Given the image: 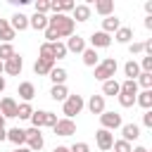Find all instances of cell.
I'll use <instances>...</instances> for the list:
<instances>
[{
    "mask_svg": "<svg viewBox=\"0 0 152 152\" xmlns=\"http://www.w3.org/2000/svg\"><path fill=\"white\" fill-rule=\"evenodd\" d=\"M52 152H69V147H64V145H57Z\"/></svg>",
    "mask_w": 152,
    "mask_h": 152,
    "instance_id": "cell-48",
    "label": "cell"
},
{
    "mask_svg": "<svg viewBox=\"0 0 152 152\" xmlns=\"http://www.w3.org/2000/svg\"><path fill=\"white\" fill-rule=\"evenodd\" d=\"M12 152H31L28 147H17V150H12Z\"/></svg>",
    "mask_w": 152,
    "mask_h": 152,
    "instance_id": "cell-51",
    "label": "cell"
},
{
    "mask_svg": "<svg viewBox=\"0 0 152 152\" xmlns=\"http://www.w3.org/2000/svg\"><path fill=\"white\" fill-rule=\"evenodd\" d=\"M0 40L2 43H12L14 40V31H12L7 19H0Z\"/></svg>",
    "mask_w": 152,
    "mask_h": 152,
    "instance_id": "cell-25",
    "label": "cell"
},
{
    "mask_svg": "<svg viewBox=\"0 0 152 152\" xmlns=\"http://www.w3.org/2000/svg\"><path fill=\"white\" fill-rule=\"evenodd\" d=\"M7 88V81H5V76H0V93Z\"/></svg>",
    "mask_w": 152,
    "mask_h": 152,
    "instance_id": "cell-46",
    "label": "cell"
},
{
    "mask_svg": "<svg viewBox=\"0 0 152 152\" xmlns=\"http://www.w3.org/2000/svg\"><path fill=\"white\" fill-rule=\"evenodd\" d=\"M10 21V26H12V31L17 33V31H26L28 28V17L26 14H21V12H17V14H12V19H7Z\"/></svg>",
    "mask_w": 152,
    "mask_h": 152,
    "instance_id": "cell-14",
    "label": "cell"
},
{
    "mask_svg": "<svg viewBox=\"0 0 152 152\" xmlns=\"http://www.w3.org/2000/svg\"><path fill=\"white\" fill-rule=\"evenodd\" d=\"M0 74H5V64L2 62H0Z\"/></svg>",
    "mask_w": 152,
    "mask_h": 152,
    "instance_id": "cell-53",
    "label": "cell"
},
{
    "mask_svg": "<svg viewBox=\"0 0 152 152\" xmlns=\"http://www.w3.org/2000/svg\"><path fill=\"white\" fill-rule=\"evenodd\" d=\"M104 95H119V81H114V78H109V81H104L102 83V97Z\"/></svg>",
    "mask_w": 152,
    "mask_h": 152,
    "instance_id": "cell-30",
    "label": "cell"
},
{
    "mask_svg": "<svg viewBox=\"0 0 152 152\" xmlns=\"http://www.w3.org/2000/svg\"><path fill=\"white\" fill-rule=\"evenodd\" d=\"M0 116H5V119H14L17 116V102H14V97H0Z\"/></svg>",
    "mask_w": 152,
    "mask_h": 152,
    "instance_id": "cell-10",
    "label": "cell"
},
{
    "mask_svg": "<svg viewBox=\"0 0 152 152\" xmlns=\"http://www.w3.org/2000/svg\"><path fill=\"white\" fill-rule=\"evenodd\" d=\"M7 140L14 142L17 147H24V145H26V131L19 128V126H17V128H10V131H7Z\"/></svg>",
    "mask_w": 152,
    "mask_h": 152,
    "instance_id": "cell-16",
    "label": "cell"
},
{
    "mask_svg": "<svg viewBox=\"0 0 152 152\" xmlns=\"http://www.w3.org/2000/svg\"><path fill=\"white\" fill-rule=\"evenodd\" d=\"M36 12L38 14H48L50 12V0H36Z\"/></svg>",
    "mask_w": 152,
    "mask_h": 152,
    "instance_id": "cell-40",
    "label": "cell"
},
{
    "mask_svg": "<svg viewBox=\"0 0 152 152\" xmlns=\"http://www.w3.org/2000/svg\"><path fill=\"white\" fill-rule=\"evenodd\" d=\"M135 104H140L142 109H152V90H140L135 95Z\"/></svg>",
    "mask_w": 152,
    "mask_h": 152,
    "instance_id": "cell-28",
    "label": "cell"
},
{
    "mask_svg": "<svg viewBox=\"0 0 152 152\" xmlns=\"http://www.w3.org/2000/svg\"><path fill=\"white\" fill-rule=\"evenodd\" d=\"M55 69V59H36V64H33V71L38 74V76H48L50 71Z\"/></svg>",
    "mask_w": 152,
    "mask_h": 152,
    "instance_id": "cell-17",
    "label": "cell"
},
{
    "mask_svg": "<svg viewBox=\"0 0 152 152\" xmlns=\"http://www.w3.org/2000/svg\"><path fill=\"white\" fill-rule=\"evenodd\" d=\"M71 12H74V17H71V19H74V24H76V21H81V24H83V21H88V19H90V7H88V5H76Z\"/></svg>",
    "mask_w": 152,
    "mask_h": 152,
    "instance_id": "cell-21",
    "label": "cell"
},
{
    "mask_svg": "<svg viewBox=\"0 0 152 152\" xmlns=\"http://www.w3.org/2000/svg\"><path fill=\"white\" fill-rule=\"evenodd\" d=\"M114 38H116V43L128 45V43H133V28H131V26H121V28L114 33Z\"/></svg>",
    "mask_w": 152,
    "mask_h": 152,
    "instance_id": "cell-22",
    "label": "cell"
},
{
    "mask_svg": "<svg viewBox=\"0 0 152 152\" xmlns=\"http://www.w3.org/2000/svg\"><path fill=\"white\" fill-rule=\"evenodd\" d=\"M140 71H147V74H152V55H142V59H140Z\"/></svg>",
    "mask_w": 152,
    "mask_h": 152,
    "instance_id": "cell-38",
    "label": "cell"
},
{
    "mask_svg": "<svg viewBox=\"0 0 152 152\" xmlns=\"http://www.w3.org/2000/svg\"><path fill=\"white\" fill-rule=\"evenodd\" d=\"M83 107H86V102H83L81 95H69V97L62 102V114H64V119H74L76 114H81Z\"/></svg>",
    "mask_w": 152,
    "mask_h": 152,
    "instance_id": "cell-3",
    "label": "cell"
},
{
    "mask_svg": "<svg viewBox=\"0 0 152 152\" xmlns=\"http://www.w3.org/2000/svg\"><path fill=\"white\" fill-rule=\"evenodd\" d=\"M100 124H102V128H104V131H116V128H121V126H124L121 114H119V112H107V109L100 114Z\"/></svg>",
    "mask_w": 152,
    "mask_h": 152,
    "instance_id": "cell-5",
    "label": "cell"
},
{
    "mask_svg": "<svg viewBox=\"0 0 152 152\" xmlns=\"http://www.w3.org/2000/svg\"><path fill=\"white\" fill-rule=\"evenodd\" d=\"M119 93H124V95H133V97H135V95H138V83L126 78L124 83H119Z\"/></svg>",
    "mask_w": 152,
    "mask_h": 152,
    "instance_id": "cell-31",
    "label": "cell"
},
{
    "mask_svg": "<svg viewBox=\"0 0 152 152\" xmlns=\"http://www.w3.org/2000/svg\"><path fill=\"white\" fill-rule=\"evenodd\" d=\"M48 76H50L52 86H64V81H66V76H69V74H66V69H62V66H55V69H52Z\"/></svg>",
    "mask_w": 152,
    "mask_h": 152,
    "instance_id": "cell-24",
    "label": "cell"
},
{
    "mask_svg": "<svg viewBox=\"0 0 152 152\" xmlns=\"http://www.w3.org/2000/svg\"><path fill=\"white\" fill-rule=\"evenodd\" d=\"M31 126L33 128H43V126H55L57 124V114H52V112H48V109H38V112H33L31 114Z\"/></svg>",
    "mask_w": 152,
    "mask_h": 152,
    "instance_id": "cell-4",
    "label": "cell"
},
{
    "mask_svg": "<svg viewBox=\"0 0 152 152\" xmlns=\"http://www.w3.org/2000/svg\"><path fill=\"white\" fill-rule=\"evenodd\" d=\"M145 12H147V17H152V0L145 2Z\"/></svg>",
    "mask_w": 152,
    "mask_h": 152,
    "instance_id": "cell-45",
    "label": "cell"
},
{
    "mask_svg": "<svg viewBox=\"0 0 152 152\" xmlns=\"http://www.w3.org/2000/svg\"><path fill=\"white\" fill-rule=\"evenodd\" d=\"M116 97H119V104H121V107H133V104H135V97H133V95H124V93H119Z\"/></svg>",
    "mask_w": 152,
    "mask_h": 152,
    "instance_id": "cell-39",
    "label": "cell"
},
{
    "mask_svg": "<svg viewBox=\"0 0 152 152\" xmlns=\"http://www.w3.org/2000/svg\"><path fill=\"white\" fill-rule=\"evenodd\" d=\"M133 152H150V150H147V147H142V145H135V147H133Z\"/></svg>",
    "mask_w": 152,
    "mask_h": 152,
    "instance_id": "cell-47",
    "label": "cell"
},
{
    "mask_svg": "<svg viewBox=\"0 0 152 152\" xmlns=\"http://www.w3.org/2000/svg\"><path fill=\"white\" fill-rule=\"evenodd\" d=\"M38 55H40V59H55L52 57V43H43L40 50H38Z\"/></svg>",
    "mask_w": 152,
    "mask_h": 152,
    "instance_id": "cell-37",
    "label": "cell"
},
{
    "mask_svg": "<svg viewBox=\"0 0 152 152\" xmlns=\"http://www.w3.org/2000/svg\"><path fill=\"white\" fill-rule=\"evenodd\" d=\"M43 145H45V140H43V133H40V128H28L26 131V147L31 150V152H38V150H43Z\"/></svg>",
    "mask_w": 152,
    "mask_h": 152,
    "instance_id": "cell-6",
    "label": "cell"
},
{
    "mask_svg": "<svg viewBox=\"0 0 152 152\" xmlns=\"http://www.w3.org/2000/svg\"><path fill=\"white\" fill-rule=\"evenodd\" d=\"M135 83H138V86H142V90H152V74L140 71V76L135 78Z\"/></svg>",
    "mask_w": 152,
    "mask_h": 152,
    "instance_id": "cell-34",
    "label": "cell"
},
{
    "mask_svg": "<svg viewBox=\"0 0 152 152\" xmlns=\"http://www.w3.org/2000/svg\"><path fill=\"white\" fill-rule=\"evenodd\" d=\"M64 45H66V52H83V50H86V38H81V36L74 33V36L66 38Z\"/></svg>",
    "mask_w": 152,
    "mask_h": 152,
    "instance_id": "cell-15",
    "label": "cell"
},
{
    "mask_svg": "<svg viewBox=\"0 0 152 152\" xmlns=\"http://www.w3.org/2000/svg\"><path fill=\"white\" fill-rule=\"evenodd\" d=\"M31 114H33L31 102H21V104H17V119H31Z\"/></svg>",
    "mask_w": 152,
    "mask_h": 152,
    "instance_id": "cell-32",
    "label": "cell"
},
{
    "mask_svg": "<svg viewBox=\"0 0 152 152\" xmlns=\"http://www.w3.org/2000/svg\"><path fill=\"white\" fill-rule=\"evenodd\" d=\"M0 128H5V116H0Z\"/></svg>",
    "mask_w": 152,
    "mask_h": 152,
    "instance_id": "cell-52",
    "label": "cell"
},
{
    "mask_svg": "<svg viewBox=\"0 0 152 152\" xmlns=\"http://www.w3.org/2000/svg\"><path fill=\"white\" fill-rule=\"evenodd\" d=\"M121 140H126V142H133V140H138L140 138V126L138 124H124L121 126Z\"/></svg>",
    "mask_w": 152,
    "mask_h": 152,
    "instance_id": "cell-13",
    "label": "cell"
},
{
    "mask_svg": "<svg viewBox=\"0 0 152 152\" xmlns=\"http://www.w3.org/2000/svg\"><path fill=\"white\" fill-rule=\"evenodd\" d=\"M112 45V36L109 33H104V31H93V36H90V48L93 50H97V48H109Z\"/></svg>",
    "mask_w": 152,
    "mask_h": 152,
    "instance_id": "cell-9",
    "label": "cell"
},
{
    "mask_svg": "<svg viewBox=\"0 0 152 152\" xmlns=\"http://www.w3.org/2000/svg\"><path fill=\"white\" fill-rule=\"evenodd\" d=\"M142 126H145V128H152V109H145V114H142Z\"/></svg>",
    "mask_w": 152,
    "mask_h": 152,
    "instance_id": "cell-43",
    "label": "cell"
},
{
    "mask_svg": "<svg viewBox=\"0 0 152 152\" xmlns=\"http://www.w3.org/2000/svg\"><path fill=\"white\" fill-rule=\"evenodd\" d=\"M95 12L102 14V17H109L114 12V0H97L95 2Z\"/></svg>",
    "mask_w": 152,
    "mask_h": 152,
    "instance_id": "cell-26",
    "label": "cell"
},
{
    "mask_svg": "<svg viewBox=\"0 0 152 152\" xmlns=\"http://www.w3.org/2000/svg\"><path fill=\"white\" fill-rule=\"evenodd\" d=\"M81 55H83V64H86V66H97V64H100L97 50H93V48H86Z\"/></svg>",
    "mask_w": 152,
    "mask_h": 152,
    "instance_id": "cell-27",
    "label": "cell"
},
{
    "mask_svg": "<svg viewBox=\"0 0 152 152\" xmlns=\"http://www.w3.org/2000/svg\"><path fill=\"white\" fill-rule=\"evenodd\" d=\"M17 95H19L24 102H31V100L36 97V86H33L31 81H21L19 88H17Z\"/></svg>",
    "mask_w": 152,
    "mask_h": 152,
    "instance_id": "cell-12",
    "label": "cell"
},
{
    "mask_svg": "<svg viewBox=\"0 0 152 152\" xmlns=\"http://www.w3.org/2000/svg\"><path fill=\"white\" fill-rule=\"evenodd\" d=\"M28 26L36 28V31H45V28H48V14L33 12V17H28Z\"/></svg>",
    "mask_w": 152,
    "mask_h": 152,
    "instance_id": "cell-19",
    "label": "cell"
},
{
    "mask_svg": "<svg viewBox=\"0 0 152 152\" xmlns=\"http://www.w3.org/2000/svg\"><path fill=\"white\" fill-rule=\"evenodd\" d=\"M112 150H114V152H133V145L126 142V140H114Z\"/></svg>",
    "mask_w": 152,
    "mask_h": 152,
    "instance_id": "cell-36",
    "label": "cell"
},
{
    "mask_svg": "<svg viewBox=\"0 0 152 152\" xmlns=\"http://www.w3.org/2000/svg\"><path fill=\"white\" fill-rule=\"evenodd\" d=\"M119 28H121V19H119V17L109 14V17L102 19V31H104V33H116Z\"/></svg>",
    "mask_w": 152,
    "mask_h": 152,
    "instance_id": "cell-18",
    "label": "cell"
},
{
    "mask_svg": "<svg viewBox=\"0 0 152 152\" xmlns=\"http://www.w3.org/2000/svg\"><path fill=\"white\" fill-rule=\"evenodd\" d=\"M2 64H5V74H10V76H19L21 69H24V59H21V55H14L12 59H7V62H2Z\"/></svg>",
    "mask_w": 152,
    "mask_h": 152,
    "instance_id": "cell-11",
    "label": "cell"
},
{
    "mask_svg": "<svg viewBox=\"0 0 152 152\" xmlns=\"http://www.w3.org/2000/svg\"><path fill=\"white\" fill-rule=\"evenodd\" d=\"M69 152H90V145L88 142H74L69 147Z\"/></svg>",
    "mask_w": 152,
    "mask_h": 152,
    "instance_id": "cell-41",
    "label": "cell"
},
{
    "mask_svg": "<svg viewBox=\"0 0 152 152\" xmlns=\"http://www.w3.org/2000/svg\"><path fill=\"white\" fill-rule=\"evenodd\" d=\"M124 74H126L128 81H135V78L140 76V66H138V62H135V59H128V62L124 64Z\"/></svg>",
    "mask_w": 152,
    "mask_h": 152,
    "instance_id": "cell-23",
    "label": "cell"
},
{
    "mask_svg": "<svg viewBox=\"0 0 152 152\" xmlns=\"http://www.w3.org/2000/svg\"><path fill=\"white\" fill-rule=\"evenodd\" d=\"M17 52H14V48H12V43H0V62H7V59H12Z\"/></svg>",
    "mask_w": 152,
    "mask_h": 152,
    "instance_id": "cell-33",
    "label": "cell"
},
{
    "mask_svg": "<svg viewBox=\"0 0 152 152\" xmlns=\"http://www.w3.org/2000/svg\"><path fill=\"white\" fill-rule=\"evenodd\" d=\"M50 97H52L55 102H64V100L69 97L66 86H52V88H50Z\"/></svg>",
    "mask_w": 152,
    "mask_h": 152,
    "instance_id": "cell-29",
    "label": "cell"
},
{
    "mask_svg": "<svg viewBox=\"0 0 152 152\" xmlns=\"http://www.w3.org/2000/svg\"><path fill=\"white\" fill-rule=\"evenodd\" d=\"M116 69H119V62L114 59V57H104L97 66H95V71H93V76L97 78V81H109V78H114V74H116Z\"/></svg>",
    "mask_w": 152,
    "mask_h": 152,
    "instance_id": "cell-2",
    "label": "cell"
},
{
    "mask_svg": "<svg viewBox=\"0 0 152 152\" xmlns=\"http://www.w3.org/2000/svg\"><path fill=\"white\" fill-rule=\"evenodd\" d=\"M145 28H152V17H145Z\"/></svg>",
    "mask_w": 152,
    "mask_h": 152,
    "instance_id": "cell-49",
    "label": "cell"
},
{
    "mask_svg": "<svg viewBox=\"0 0 152 152\" xmlns=\"http://www.w3.org/2000/svg\"><path fill=\"white\" fill-rule=\"evenodd\" d=\"M88 109H90V114H102L104 112V97L102 95H90V100H88Z\"/></svg>",
    "mask_w": 152,
    "mask_h": 152,
    "instance_id": "cell-20",
    "label": "cell"
},
{
    "mask_svg": "<svg viewBox=\"0 0 152 152\" xmlns=\"http://www.w3.org/2000/svg\"><path fill=\"white\" fill-rule=\"evenodd\" d=\"M74 26L76 24H74V19L69 14H52V17H48V28L57 36V40L74 36Z\"/></svg>",
    "mask_w": 152,
    "mask_h": 152,
    "instance_id": "cell-1",
    "label": "cell"
},
{
    "mask_svg": "<svg viewBox=\"0 0 152 152\" xmlns=\"http://www.w3.org/2000/svg\"><path fill=\"white\" fill-rule=\"evenodd\" d=\"M95 142H97V147H100L102 152H109L112 145H114V133L100 128V131H95Z\"/></svg>",
    "mask_w": 152,
    "mask_h": 152,
    "instance_id": "cell-8",
    "label": "cell"
},
{
    "mask_svg": "<svg viewBox=\"0 0 152 152\" xmlns=\"http://www.w3.org/2000/svg\"><path fill=\"white\" fill-rule=\"evenodd\" d=\"M52 131H55V135L66 138V135L76 133V124H74V119H57V124L52 126Z\"/></svg>",
    "mask_w": 152,
    "mask_h": 152,
    "instance_id": "cell-7",
    "label": "cell"
},
{
    "mask_svg": "<svg viewBox=\"0 0 152 152\" xmlns=\"http://www.w3.org/2000/svg\"><path fill=\"white\" fill-rule=\"evenodd\" d=\"M128 52H131V55H140V52H142V43H140V40L128 43Z\"/></svg>",
    "mask_w": 152,
    "mask_h": 152,
    "instance_id": "cell-42",
    "label": "cell"
},
{
    "mask_svg": "<svg viewBox=\"0 0 152 152\" xmlns=\"http://www.w3.org/2000/svg\"><path fill=\"white\" fill-rule=\"evenodd\" d=\"M142 52H145V55H152V38H147V40L142 43Z\"/></svg>",
    "mask_w": 152,
    "mask_h": 152,
    "instance_id": "cell-44",
    "label": "cell"
},
{
    "mask_svg": "<svg viewBox=\"0 0 152 152\" xmlns=\"http://www.w3.org/2000/svg\"><path fill=\"white\" fill-rule=\"evenodd\" d=\"M52 57H55V59H64V57H66V45L59 43V40L52 43Z\"/></svg>",
    "mask_w": 152,
    "mask_h": 152,
    "instance_id": "cell-35",
    "label": "cell"
},
{
    "mask_svg": "<svg viewBox=\"0 0 152 152\" xmlns=\"http://www.w3.org/2000/svg\"><path fill=\"white\" fill-rule=\"evenodd\" d=\"M2 140H7V131H5V128H0V142H2Z\"/></svg>",
    "mask_w": 152,
    "mask_h": 152,
    "instance_id": "cell-50",
    "label": "cell"
}]
</instances>
